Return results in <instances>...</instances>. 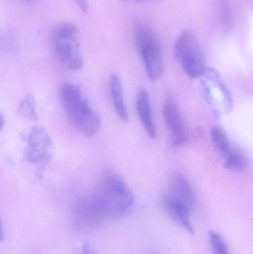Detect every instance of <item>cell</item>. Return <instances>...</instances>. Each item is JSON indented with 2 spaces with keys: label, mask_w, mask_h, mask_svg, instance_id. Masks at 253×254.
<instances>
[{
  "label": "cell",
  "mask_w": 253,
  "mask_h": 254,
  "mask_svg": "<svg viewBox=\"0 0 253 254\" xmlns=\"http://www.w3.org/2000/svg\"><path fill=\"white\" fill-rule=\"evenodd\" d=\"M135 202V195L126 182L114 172L106 171L92 192L76 203L74 217L79 226L91 229L103 221L126 217Z\"/></svg>",
  "instance_id": "1"
},
{
  "label": "cell",
  "mask_w": 253,
  "mask_h": 254,
  "mask_svg": "<svg viewBox=\"0 0 253 254\" xmlns=\"http://www.w3.org/2000/svg\"><path fill=\"white\" fill-rule=\"evenodd\" d=\"M59 95L67 119L74 128L84 135L96 134L101 119L81 89L74 83H65L61 86Z\"/></svg>",
  "instance_id": "2"
},
{
  "label": "cell",
  "mask_w": 253,
  "mask_h": 254,
  "mask_svg": "<svg viewBox=\"0 0 253 254\" xmlns=\"http://www.w3.org/2000/svg\"><path fill=\"white\" fill-rule=\"evenodd\" d=\"M51 44L61 64L71 71L83 67L80 37L77 27L70 22L58 24L51 34Z\"/></svg>",
  "instance_id": "3"
},
{
  "label": "cell",
  "mask_w": 253,
  "mask_h": 254,
  "mask_svg": "<svg viewBox=\"0 0 253 254\" xmlns=\"http://www.w3.org/2000/svg\"><path fill=\"white\" fill-rule=\"evenodd\" d=\"M22 139L25 143L24 160L32 169L34 176L40 179L52 159L51 138L44 128L35 126L28 133H23Z\"/></svg>",
  "instance_id": "4"
},
{
  "label": "cell",
  "mask_w": 253,
  "mask_h": 254,
  "mask_svg": "<svg viewBox=\"0 0 253 254\" xmlns=\"http://www.w3.org/2000/svg\"><path fill=\"white\" fill-rule=\"evenodd\" d=\"M134 38L147 76L152 81L158 80L163 72V50L158 39L152 29L144 23L137 24Z\"/></svg>",
  "instance_id": "5"
},
{
  "label": "cell",
  "mask_w": 253,
  "mask_h": 254,
  "mask_svg": "<svg viewBox=\"0 0 253 254\" xmlns=\"http://www.w3.org/2000/svg\"><path fill=\"white\" fill-rule=\"evenodd\" d=\"M175 57L187 74L193 78L202 77L206 72L204 56L199 41L190 31L181 33L175 42Z\"/></svg>",
  "instance_id": "6"
},
{
  "label": "cell",
  "mask_w": 253,
  "mask_h": 254,
  "mask_svg": "<svg viewBox=\"0 0 253 254\" xmlns=\"http://www.w3.org/2000/svg\"><path fill=\"white\" fill-rule=\"evenodd\" d=\"M162 114L170 132L172 143L175 146L183 144L187 140V131L176 104L172 101H166L162 108Z\"/></svg>",
  "instance_id": "7"
},
{
  "label": "cell",
  "mask_w": 253,
  "mask_h": 254,
  "mask_svg": "<svg viewBox=\"0 0 253 254\" xmlns=\"http://www.w3.org/2000/svg\"><path fill=\"white\" fill-rule=\"evenodd\" d=\"M166 195L185 204L191 210L196 205V196L188 180L179 173L172 175Z\"/></svg>",
  "instance_id": "8"
},
{
  "label": "cell",
  "mask_w": 253,
  "mask_h": 254,
  "mask_svg": "<svg viewBox=\"0 0 253 254\" xmlns=\"http://www.w3.org/2000/svg\"><path fill=\"white\" fill-rule=\"evenodd\" d=\"M163 207L169 217L190 234H194V228L191 222L190 214L193 210L187 206L165 195L163 198Z\"/></svg>",
  "instance_id": "9"
},
{
  "label": "cell",
  "mask_w": 253,
  "mask_h": 254,
  "mask_svg": "<svg viewBox=\"0 0 253 254\" xmlns=\"http://www.w3.org/2000/svg\"><path fill=\"white\" fill-rule=\"evenodd\" d=\"M136 107L140 120L145 128L147 134L152 139H155L157 132H156L155 126L153 121L150 96L148 92L144 89H141L138 92L137 95Z\"/></svg>",
  "instance_id": "10"
},
{
  "label": "cell",
  "mask_w": 253,
  "mask_h": 254,
  "mask_svg": "<svg viewBox=\"0 0 253 254\" xmlns=\"http://www.w3.org/2000/svg\"><path fill=\"white\" fill-rule=\"evenodd\" d=\"M110 93L117 117L126 122L129 121L127 107L124 101L123 86L118 76L112 74L109 80Z\"/></svg>",
  "instance_id": "11"
},
{
  "label": "cell",
  "mask_w": 253,
  "mask_h": 254,
  "mask_svg": "<svg viewBox=\"0 0 253 254\" xmlns=\"http://www.w3.org/2000/svg\"><path fill=\"white\" fill-rule=\"evenodd\" d=\"M18 110L19 114L27 120L37 121L38 119L35 100L31 94H28L22 98Z\"/></svg>",
  "instance_id": "12"
},
{
  "label": "cell",
  "mask_w": 253,
  "mask_h": 254,
  "mask_svg": "<svg viewBox=\"0 0 253 254\" xmlns=\"http://www.w3.org/2000/svg\"><path fill=\"white\" fill-rule=\"evenodd\" d=\"M211 134H212V143L217 150L224 156L227 155L231 151V149H230V142L225 131L220 127H215L212 128Z\"/></svg>",
  "instance_id": "13"
},
{
  "label": "cell",
  "mask_w": 253,
  "mask_h": 254,
  "mask_svg": "<svg viewBox=\"0 0 253 254\" xmlns=\"http://www.w3.org/2000/svg\"><path fill=\"white\" fill-rule=\"evenodd\" d=\"M224 167L233 172H239L246 167V159L242 154L230 151L225 155Z\"/></svg>",
  "instance_id": "14"
},
{
  "label": "cell",
  "mask_w": 253,
  "mask_h": 254,
  "mask_svg": "<svg viewBox=\"0 0 253 254\" xmlns=\"http://www.w3.org/2000/svg\"><path fill=\"white\" fill-rule=\"evenodd\" d=\"M208 234L214 254H229L227 244L219 234L210 231Z\"/></svg>",
  "instance_id": "15"
},
{
  "label": "cell",
  "mask_w": 253,
  "mask_h": 254,
  "mask_svg": "<svg viewBox=\"0 0 253 254\" xmlns=\"http://www.w3.org/2000/svg\"><path fill=\"white\" fill-rule=\"evenodd\" d=\"M81 254H98L95 248L90 243H85L82 248Z\"/></svg>",
  "instance_id": "16"
},
{
  "label": "cell",
  "mask_w": 253,
  "mask_h": 254,
  "mask_svg": "<svg viewBox=\"0 0 253 254\" xmlns=\"http://www.w3.org/2000/svg\"><path fill=\"white\" fill-rule=\"evenodd\" d=\"M75 4L78 6L79 9L83 13H86L89 10V3L88 0H73Z\"/></svg>",
  "instance_id": "17"
},
{
  "label": "cell",
  "mask_w": 253,
  "mask_h": 254,
  "mask_svg": "<svg viewBox=\"0 0 253 254\" xmlns=\"http://www.w3.org/2000/svg\"><path fill=\"white\" fill-rule=\"evenodd\" d=\"M135 254H160L156 251L152 250V249H144V250L141 251V252H137Z\"/></svg>",
  "instance_id": "18"
},
{
  "label": "cell",
  "mask_w": 253,
  "mask_h": 254,
  "mask_svg": "<svg viewBox=\"0 0 253 254\" xmlns=\"http://www.w3.org/2000/svg\"><path fill=\"white\" fill-rule=\"evenodd\" d=\"M26 1H34V0H26Z\"/></svg>",
  "instance_id": "19"
},
{
  "label": "cell",
  "mask_w": 253,
  "mask_h": 254,
  "mask_svg": "<svg viewBox=\"0 0 253 254\" xmlns=\"http://www.w3.org/2000/svg\"><path fill=\"white\" fill-rule=\"evenodd\" d=\"M141 1H143V0H141Z\"/></svg>",
  "instance_id": "20"
}]
</instances>
